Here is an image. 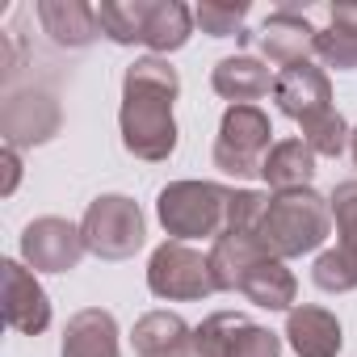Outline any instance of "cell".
<instances>
[{
    "label": "cell",
    "instance_id": "cell-1",
    "mask_svg": "<svg viewBox=\"0 0 357 357\" xmlns=\"http://www.w3.org/2000/svg\"><path fill=\"white\" fill-rule=\"evenodd\" d=\"M176 97H181V76L160 55H143L122 72L118 130L122 147L135 160L164 164L176 151V118H172Z\"/></svg>",
    "mask_w": 357,
    "mask_h": 357
},
{
    "label": "cell",
    "instance_id": "cell-2",
    "mask_svg": "<svg viewBox=\"0 0 357 357\" xmlns=\"http://www.w3.org/2000/svg\"><path fill=\"white\" fill-rule=\"evenodd\" d=\"M332 231V206L324 194H315L311 185L307 190H282V194H269L261 219H257V231L252 240L261 244L265 257H278V261H290V257H303V252H315Z\"/></svg>",
    "mask_w": 357,
    "mask_h": 357
},
{
    "label": "cell",
    "instance_id": "cell-3",
    "mask_svg": "<svg viewBox=\"0 0 357 357\" xmlns=\"http://www.w3.org/2000/svg\"><path fill=\"white\" fill-rule=\"evenodd\" d=\"M231 190L219 181H168L155 198V219L172 240H219L227 231Z\"/></svg>",
    "mask_w": 357,
    "mask_h": 357
},
{
    "label": "cell",
    "instance_id": "cell-4",
    "mask_svg": "<svg viewBox=\"0 0 357 357\" xmlns=\"http://www.w3.org/2000/svg\"><path fill=\"white\" fill-rule=\"evenodd\" d=\"M273 147V122L261 105H227L219 135H215V168L223 176H236V181H248V176H261L265 155Z\"/></svg>",
    "mask_w": 357,
    "mask_h": 357
},
{
    "label": "cell",
    "instance_id": "cell-5",
    "mask_svg": "<svg viewBox=\"0 0 357 357\" xmlns=\"http://www.w3.org/2000/svg\"><path fill=\"white\" fill-rule=\"evenodd\" d=\"M80 236L84 248L101 261H126L143 248L147 240V219L139 211L135 198L126 194H101L89 202L84 219H80Z\"/></svg>",
    "mask_w": 357,
    "mask_h": 357
},
{
    "label": "cell",
    "instance_id": "cell-6",
    "mask_svg": "<svg viewBox=\"0 0 357 357\" xmlns=\"http://www.w3.org/2000/svg\"><path fill=\"white\" fill-rule=\"evenodd\" d=\"M147 290L164 303H198L211 298L219 286L211 273V257L181 240H164L147 261Z\"/></svg>",
    "mask_w": 357,
    "mask_h": 357
},
{
    "label": "cell",
    "instance_id": "cell-7",
    "mask_svg": "<svg viewBox=\"0 0 357 357\" xmlns=\"http://www.w3.org/2000/svg\"><path fill=\"white\" fill-rule=\"evenodd\" d=\"M328 206L336 223V248L315 257L311 282L324 294H349L357 290V181H340L328 194Z\"/></svg>",
    "mask_w": 357,
    "mask_h": 357
},
{
    "label": "cell",
    "instance_id": "cell-8",
    "mask_svg": "<svg viewBox=\"0 0 357 357\" xmlns=\"http://www.w3.org/2000/svg\"><path fill=\"white\" fill-rule=\"evenodd\" d=\"M63 126V109L59 97L43 84H13L5 89V101H0V135H5V147H38L51 143Z\"/></svg>",
    "mask_w": 357,
    "mask_h": 357
},
{
    "label": "cell",
    "instance_id": "cell-9",
    "mask_svg": "<svg viewBox=\"0 0 357 357\" xmlns=\"http://www.w3.org/2000/svg\"><path fill=\"white\" fill-rule=\"evenodd\" d=\"M194 357H282V336L240 311H215L194 328Z\"/></svg>",
    "mask_w": 357,
    "mask_h": 357
},
{
    "label": "cell",
    "instance_id": "cell-10",
    "mask_svg": "<svg viewBox=\"0 0 357 357\" xmlns=\"http://www.w3.org/2000/svg\"><path fill=\"white\" fill-rule=\"evenodd\" d=\"M84 236L76 223L59 219V215H43L34 223H26L22 231V261L34 273H72L84 261Z\"/></svg>",
    "mask_w": 357,
    "mask_h": 357
},
{
    "label": "cell",
    "instance_id": "cell-11",
    "mask_svg": "<svg viewBox=\"0 0 357 357\" xmlns=\"http://www.w3.org/2000/svg\"><path fill=\"white\" fill-rule=\"evenodd\" d=\"M5 278V324L22 336H38L51 328V298L38 282V273L26 261H0Z\"/></svg>",
    "mask_w": 357,
    "mask_h": 357
},
{
    "label": "cell",
    "instance_id": "cell-12",
    "mask_svg": "<svg viewBox=\"0 0 357 357\" xmlns=\"http://www.w3.org/2000/svg\"><path fill=\"white\" fill-rule=\"evenodd\" d=\"M273 105L286 118H294V122L332 109V80H328V72L315 68L311 59L294 63V68H282L278 80H273Z\"/></svg>",
    "mask_w": 357,
    "mask_h": 357
},
{
    "label": "cell",
    "instance_id": "cell-13",
    "mask_svg": "<svg viewBox=\"0 0 357 357\" xmlns=\"http://www.w3.org/2000/svg\"><path fill=\"white\" fill-rule=\"evenodd\" d=\"M290 349L298 357H336L344 349V328L328 307L315 303H298L294 311H286V332Z\"/></svg>",
    "mask_w": 357,
    "mask_h": 357
},
{
    "label": "cell",
    "instance_id": "cell-14",
    "mask_svg": "<svg viewBox=\"0 0 357 357\" xmlns=\"http://www.w3.org/2000/svg\"><path fill=\"white\" fill-rule=\"evenodd\" d=\"M315 34H319V30H315L303 13L278 9V13H269L265 26H261V51H265L269 63L294 68V63H307V59L315 55Z\"/></svg>",
    "mask_w": 357,
    "mask_h": 357
},
{
    "label": "cell",
    "instance_id": "cell-15",
    "mask_svg": "<svg viewBox=\"0 0 357 357\" xmlns=\"http://www.w3.org/2000/svg\"><path fill=\"white\" fill-rule=\"evenodd\" d=\"M38 22H43V34L55 43V47H68V51H84L101 38V26H97V9L84 5V0H38L34 5Z\"/></svg>",
    "mask_w": 357,
    "mask_h": 357
},
{
    "label": "cell",
    "instance_id": "cell-16",
    "mask_svg": "<svg viewBox=\"0 0 357 357\" xmlns=\"http://www.w3.org/2000/svg\"><path fill=\"white\" fill-rule=\"evenodd\" d=\"M278 72H269V63H261L257 55H227L211 68V89L231 101V105H252L265 93H273Z\"/></svg>",
    "mask_w": 357,
    "mask_h": 357
},
{
    "label": "cell",
    "instance_id": "cell-17",
    "mask_svg": "<svg viewBox=\"0 0 357 357\" xmlns=\"http://www.w3.org/2000/svg\"><path fill=\"white\" fill-rule=\"evenodd\" d=\"M236 294H244V298H248L252 307H261V311H294L298 278L286 269V261H278V257H257V261L244 269Z\"/></svg>",
    "mask_w": 357,
    "mask_h": 357
},
{
    "label": "cell",
    "instance_id": "cell-18",
    "mask_svg": "<svg viewBox=\"0 0 357 357\" xmlns=\"http://www.w3.org/2000/svg\"><path fill=\"white\" fill-rule=\"evenodd\" d=\"M194 9L181 0H143V47L160 59H168V51H181L194 34Z\"/></svg>",
    "mask_w": 357,
    "mask_h": 357
},
{
    "label": "cell",
    "instance_id": "cell-19",
    "mask_svg": "<svg viewBox=\"0 0 357 357\" xmlns=\"http://www.w3.org/2000/svg\"><path fill=\"white\" fill-rule=\"evenodd\" d=\"M59 357H122L118 353V319L105 307H84L63 324Z\"/></svg>",
    "mask_w": 357,
    "mask_h": 357
},
{
    "label": "cell",
    "instance_id": "cell-20",
    "mask_svg": "<svg viewBox=\"0 0 357 357\" xmlns=\"http://www.w3.org/2000/svg\"><path fill=\"white\" fill-rule=\"evenodd\" d=\"M190 340H194V328L176 311H147L135 319V332H130V344L139 357H176L190 349Z\"/></svg>",
    "mask_w": 357,
    "mask_h": 357
},
{
    "label": "cell",
    "instance_id": "cell-21",
    "mask_svg": "<svg viewBox=\"0 0 357 357\" xmlns=\"http://www.w3.org/2000/svg\"><path fill=\"white\" fill-rule=\"evenodd\" d=\"M328 30L315 34V59L336 72H357V0L328 9Z\"/></svg>",
    "mask_w": 357,
    "mask_h": 357
},
{
    "label": "cell",
    "instance_id": "cell-22",
    "mask_svg": "<svg viewBox=\"0 0 357 357\" xmlns=\"http://www.w3.org/2000/svg\"><path fill=\"white\" fill-rule=\"evenodd\" d=\"M315 160L319 155L303 139H278L269 147V155H265L261 176H265V185L273 194H282V190H307L311 176H315Z\"/></svg>",
    "mask_w": 357,
    "mask_h": 357
},
{
    "label": "cell",
    "instance_id": "cell-23",
    "mask_svg": "<svg viewBox=\"0 0 357 357\" xmlns=\"http://www.w3.org/2000/svg\"><path fill=\"white\" fill-rule=\"evenodd\" d=\"M211 273H215V286L219 290H227V294H236V286H240V278H244V269L257 261V257H265L261 252V244L252 240V236H244V231H223L215 244H211Z\"/></svg>",
    "mask_w": 357,
    "mask_h": 357
},
{
    "label": "cell",
    "instance_id": "cell-24",
    "mask_svg": "<svg viewBox=\"0 0 357 357\" xmlns=\"http://www.w3.org/2000/svg\"><path fill=\"white\" fill-rule=\"evenodd\" d=\"M298 130H303V143H307L315 155H324V160L344 155V151H349V139H353V126H349L336 109H324V114L303 118Z\"/></svg>",
    "mask_w": 357,
    "mask_h": 357
},
{
    "label": "cell",
    "instance_id": "cell-25",
    "mask_svg": "<svg viewBox=\"0 0 357 357\" xmlns=\"http://www.w3.org/2000/svg\"><path fill=\"white\" fill-rule=\"evenodd\" d=\"M97 26L109 43L135 47L143 38V0H101L97 5Z\"/></svg>",
    "mask_w": 357,
    "mask_h": 357
},
{
    "label": "cell",
    "instance_id": "cell-26",
    "mask_svg": "<svg viewBox=\"0 0 357 357\" xmlns=\"http://www.w3.org/2000/svg\"><path fill=\"white\" fill-rule=\"evenodd\" d=\"M244 17H248V0H236V5H223V0H202V5L194 9V22L211 38H248L244 34Z\"/></svg>",
    "mask_w": 357,
    "mask_h": 357
},
{
    "label": "cell",
    "instance_id": "cell-27",
    "mask_svg": "<svg viewBox=\"0 0 357 357\" xmlns=\"http://www.w3.org/2000/svg\"><path fill=\"white\" fill-rule=\"evenodd\" d=\"M17 181H22V151L17 147H5V190H0V194H13L17 190Z\"/></svg>",
    "mask_w": 357,
    "mask_h": 357
},
{
    "label": "cell",
    "instance_id": "cell-28",
    "mask_svg": "<svg viewBox=\"0 0 357 357\" xmlns=\"http://www.w3.org/2000/svg\"><path fill=\"white\" fill-rule=\"evenodd\" d=\"M349 155H353V164H357V126H353V139H349Z\"/></svg>",
    "mask_w": 357,
    "mask_h": 357
},
{
    "label": "cell",
    "instance_id": "cell-29",
    "mask_svg": "<svg viewBox=\"0 0 357 357\" xmlns=\"http://www.w3.org/2000/svg\"><path fill=\"white\" fill-rule=\"evenodd\" d=\"M176 357H194V349H185V353H176Z\"/></svg>",
    "mask_w": 357,
    "mask_h": 357
}]
</instances>
